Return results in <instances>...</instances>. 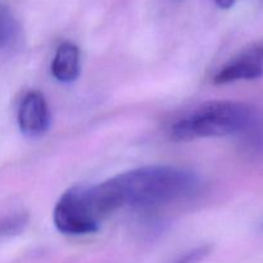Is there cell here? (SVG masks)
Wrapping results in <instances>:
<instances>
[{
	"mask_svg": "<svg viewBox=\"0 0 263 263\" xmlns=\"http://www.w3.org/2000/svg\"><path fill=\"white\" fill-rule=\"evenodd\" d=\"M263 76V40L256 41L226 62L213 77L216 85H226Z\"/></svg>",
	"mask_w": 263,
	"mask_h": 263,
	"instance_id": "obj_4",
	"label": "cell"
},
{
	"mask_svg": "<svg viewBox=\"0 0 263 263\" xmlns=\"http://www.w3.org/2000/svg\"><path fill=\"white\" fill-rule=\"evenodd\" d=\"M261 117L259 110L248 103L210 102L180 118L172 126L171 138L175 141H190L243 134Z\"/></svg>",
	"mask_w": 263,
	"mask_h": 263,
	"instance_id": "obj_2",
	"label": "cell"
},
{
	"mask_svg": "<svg viewBox=\"0 0 263 263\" xmlns=\"http://www.w3.org/2000/svg\"><path fill=\"white\" fill-rule=\"evenodd\" d=\"M241 135H244L247 149L251 153L263 154V118L261 117L256 123L251 126L247 131H244Z\"/></svg>",
	"mask_w": 263,
	"mask_h": 263,
	"instance_id": "obj_9",
	"label": "cell"
},
{
	"mask_svg": "<svg viewBox=\"0 0 263 263\" xmlns=\"http://www.w3.org/2000/svg\"><path fill=\"white\" fill-rule=\"evenodd\" d=\"M51 73L58 81L69 84L80 74V50L73 43L61 44L51 63Z\"/></svg>",
	"mask_w": 263,
	"mask_h": 263,
	"instance_id": "obj_6",
	"label": "cell"
},
{
	"mask_svg": "<svg viewBox=\"0 0 263 263\" xmlns=\"http://www.w3.org/2000/svg\"><path fill=\"white\" fill-rule=\"evenodd\" d=\"M18 125L27 138H39L49 130L50 112L40 91H30L22 99L18 109Z\"/></svg>",
	"mask_w": 263,
	"mask_h": 263,
	"instance_id": "obj_5",
	"label": "cell"
},
{
	"mask_svg": "<svg viewBox=\"0 0 263 263\" xmlns=\"http://www.w3.org/2000/svg\"><path fill=\"white\" fill-rule=\"evenodd\" d=\"M28 223L26 213H14L0 220V236H14L22 233Z\"/></svg>",
	"mask_w": 263,
	"mask_h": 263,
	"instance_id": "obj_8",
	"label": "cell"
},
{
	"mask_svg": "<svg viewBox=\"0 0 263 263\" xmlns=\"http://www.w3.org/2000/svg\"><path fill=\"white\" fill-rule=\"evenodd\" d=\"M20 25L14 14L4 2L0 0V50L12 49L20 39Z\"/></svg>",
	"mask_w": 263,
	"mask_h": 263,
	"instance_id": "obj_7",
	"label": "cell"
},
{
	"mask_svg": "<svg viewBox=\"0 0 263 263\" xmlns=\"http://www.w3.org/2000/svg\"><path fill=\"white\" fill-rule=\"evenodd\" d=\"M53 222L64 235H89L99 230L102 221L90 204L86 186L72 187L59 198L54 207Z\"/></svg>",
	"mask_w": 263,
	"mask_h": 263,
	"instance_id": "obj_3",
	"label": "cell"
},
{
	"mask_svg": "<svg viewBox=\"0 0 263 263\" xmlns=\"http://www.w3.org/2000/svg\"><path fill=\"white\" fill-rule=\"evenodd\" d=\"M217 7H220L221 9H230L234 4H235L236 0H215Z\"/></svg>",
	"mask_w": 263,
	"mask_h": 263,
	"instance_id": "obj_11",
	"label": "cell"
},
{
	"mask_svg": "<svg viewBox=\"0 0 263 263\" xmlns=\"http://www.w3.org/2000/svg\"><path fill=\"white\" fill-rule=\"evenodd\" d=\"M211 252H212V247L211 246L197 247V248L190 249L186 253L182 254L174 263H200L210 256Z\"/></svg>",
	"mask_w": 263,
	"mask_h": 263,
	"instance_id": "obj_10",
	"label": "cell"
},
{
	"mask_svg": "<svg viewBox=\"0 0 263 263\" xmlns=\"http://www.w3.org/2000/svg\"><path fill=\"white\" fill-rule=\"evenodd\" d=\"M199 187V179L189 170L154 164L131 170L94 186H87L92 207L102 220L120 208H151L184 199Z\"/></svg>",
	"mask_w": 263,
	"mask_h": 263,
	"instance_id": "obj_1",
	"label": "cell"
}]
</instances>
